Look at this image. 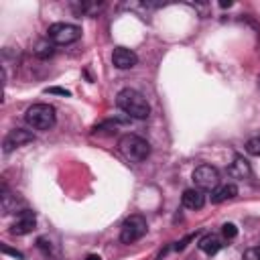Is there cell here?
<instances>
[{
    "instance_id": "cell-1",
    "label": "cell",
    "mask_w": 260,
    "mask_h": 260,
    "mask_svg": "<svg viewBox=\"0 0 260 260\" xmlns=\"http://www.w3.org/2000/svg\"><path fill=\"white\" fill-rule=\"evenodd\" d=\"M116 106H118L126 116L136 118V120H144V118H148V114H150V106H148L146 98H144L140 91L132 89V87H126V89L118 91V95H116Z\"/></svg>"
},
{
    "instance_id": "cell-2",
    "label": "cell",
    "mask_w": 260,
    "mask_h": 260,
    "mask_svg": "<svg viewBox=\"0 0 260 260\" xmlns=\"http://www.w3.org/2000/svg\"><path fill=\"white\" fill-rule=\"evenodd\" d=\"M118 148L132 162H142L150 154V144L142 136H138V134H124L118 140Z\"/></svg>"
},
{
    "instance_id": "cell-3",
    "label": "cell",
    "mask_w": 260,
    "mask_h": 260,
    "mask_svg": "<svg viewBox=\"0 0 260 260\" xmlns=\"http://www.w3.org/2000/svg\"><path fill=\"white\" fill-rule=\"evenodd\" d=\"M55 118H57L55 116V108L49 106V104H32L26 110V114H24L26 124L30 128H35V130H49V128H53Z\"/></svg>"
},
{
    "instance_id": "cell-4",
    "label": "cell",
    "mask_w": 260,
    "mask_h": 260,
    "mask_svg": "<svg viewBox=\"0 0 260 260\" xmlns=\"http://www.w3.org/2000/svg\"><path fill=\"white\" fill-rule=\"evenodd\" d=\"M47 37L55 45H71L81 37V28L69 22H55L47 28Z\"/></svg>"
},
{
    "instance_id": "cell-5",
    "label": "cell",
    "mask_w": 260,
    "mask_h": 260,
    "mask_svg": "<svg viewBox=\"0 0 260 260\" xmlns=\"http://www.w3.org/2000/svg\"><path fill=\"white\" fill-rule=\"evenodd\" d=\"M146 234V219L142 215H130L124 219L120 228V242L122 244H134Z\"/></svg>"
},
{
    "instance_id": "cell-6",
    "label": "cell",
    "mask_w": 260,
    "mask_h": 260,
    "mask_svg": "<svg viewBox=\"0 0 260 260\" xmlns=\"http://www.w3.org/2000/svg\"><path fill=\"white\" fill-rule=\"evenodd\" d=\"M193 181L201 191H213L219 187V171L211 165H201L193 171Z\"/></svg>"
},
{
    "instance_id": "cell-7",
    "label": "cell",
    "mask_w": 260,
    "mask_h": 260,
    "mask_svg": "<svg viewBox=\"0 0 260 260\" xmlns=\"http://www.w3.org/2000/svg\"><path fill=\"white\" fill-rule=\"evenodd\" d=\"M35 228H37V215H35V211L22 209V211H18L14 223L10 225V234H12V236H26V234H30Z\"/></svg>"
},
{
    "instance_id": "cell-8",
    "label": "cell",
    "mask_w": 260,
    "mask_h": 260,
    "mask_svg": "<svg viewBox=\"0 0 260 260\" xmlns=\"http://www.w3.org/2000/svg\"><path fill=\"white\" fill-rule=\"evenodd\" d=\"M32 140H35L32 132H28V130H24V128H14V130H10V132L6 134L2 146H4V152L8 154L10 150H14V148H18V146H24V144H28V142H32Z\"/></svg>"
},
{
    "instance_id": "cell-9",
    "label": "cell",
    "mask_w": 260,
    "mask_h": 260,
    "mask_svg": "<svg viewBox=\"0 0 260 260\" xmlns=\"http://www.w3.org/2000/svg\"><path fill=\"white\" fill-rule=\"evenodd\" d=\"M112 63L114 67L118 69H132L136 63H138V57L132 49H126V47H116L114 53H112Z\"/></svg>"
},
{
    "instance_id": "cell-10",
    "label": "cell",
    "mask_w": 260,
    "mask_h": 260,
    "mask_svg": "<svg viewBox=\"0 0 260 260\" xmlns=\"http://www.w3.org/2000/svg\"><path fill=\"white\" fill-rule=\"evenodd\" d=\"M181 201H183V205H185L187 209H201V207L205 205V195H203V191L197 189V187H195V189H185Z\"/></svg>"
},
{
    "instance_id": "cell-11",
    "label": "cell",
    "mask_w": 260,
    "mask_h": 260,
    "mask_svg": "<svg viewBox=\"0 0 260 260\" xmlns=\"http://www.w3.org/2000/svg\"><path fill=\"white\" fill-rule=\"evenodd\" d=\"M199 250L201 252H205L207 256H213V254H217L219 250H221V246H223V242H221V238L219 236H215V234H205L201 240H199Z\"/></svg>"
},
{
    "instance_id": "cell-12",
    "label": "cell",
    "mask_w": 260,
    "mask_h": 260,
    "mask_svg": "<svg viewBox=\"0 0 260 260\" xmlns=\"http://www.w3.org/2000/svg\"><path fill=\"white\" fill-rule=\"evenodd\" d=\"M236 195H238V187L234 183H225V185H219L211 191V201L213 203H223V201H228Z\"/></svg>"
},
{
    "instance_id": "cell-13",
    "label": "cell",
    "mask_w": 260,
    "mask_h": 260,
    "mask_svg": "<svg viewBox=\"0 0 260 260\" xmlns=\"http://www.w3.org/2000/svg\"><path fill=\"white\" fill-rule=\"evenodd\" d=\"M230 175L232 177H238V179H244V177H250V165L244 156H236L232 167H230Z\"/></svg>"
},
{
    "instance_id": "cell-14",
    "label": "cell",
    "mask_w": 260,
    "mask_h": 260,
    "mask_svg": "<svg viewBox=\"0 0 260 260\" xmlns=\"http://www.w3.org/2000/svg\"><path fill=\"white\" fill-rule=\"evenodd\" d=\"M35 55H37L39 59H49V57L53 55V45H51L49 41H41V43L37 45V49H35Z\"/></svg>"
},
{
    "instance_id": "cell-15",
    "label": "cell",
    "mask_w": 260,
    "mask_h": 260,
    "mask_svg": "<svg viewBox=\"0 0 260 260\" xmlns=\"http://www.w3.org/2000/svg\"><path fill=\"white\" fill-rule=\"evenodd\" d=\"M246 152L248 154H254V156H260V134L258 136H252L246 142Z\"/></svg>"
},
{
    "instance_id": "cell-16",
    "label": "cell",
    "mask_w": 260,
    "mask_h": 260,
    "mask_svg": "<svg viewBox=\"0 0 260 260\" xmlns=\"http://www.w3.org/2000/svg\"><path fill=\"white\" fill-rule=\"evenodd\" d=\"M221 234H223L225 240H234V238L238 236V228H236V223H223V225H221Z\"/></svg>"
},
{
    "instance_id": "cell-17",
    "label": "cell",
    "mask_w": 260,
    "mask_h": 260,
    "mask_svg": "<svg viewBox=\"0 0 260 260\" xmlns=\"http://www.w3.org/2000/svg\"><path fill=\"white\" fill-rule=\"evenodd\" d=\"M244 260H260V248H248L244 252Z\"/></svg>"
},
{
    "instance_id": "cell-18",
    "label": "cell",
    "mask_w": 260,
    "mask_h": 260,
    "mask_svg": "<svg viewBox=\"0 0 260 260\" xmlns=\"http://www.w3.org/2000/svg\"><path fill=\"white\" fill-rule=\"evenodd\" d=\"M2 252H4V254H10V256H14V258H18V260H22V258H24L20 252H16V250H10L8 246H2Z\"/></svg>"
},
{
    "instance_id": "cell-19",
    "label": "cell",
    "mask_w": 260,
    "mask_h": 260,
    "mask_svg": "<svg viewBox=\"0 0 260 260\" xmlns=\"http://www.w3.org/2000/svg\"><path fill=\"white\" fill-rule=\"evenodd\" d=\"M45 91H47V93H59V95H69V91H67V89H61V87H47Z\"/></svg>"
},
{
    "instance_id": "cell-20",
    "label": "cell",
    "mask_w": 260,
    "mask_h": 260,
    "mask_svg": "<svg viewBox=\"0 0 260 260\" xmlns=\"http://www.w3.org/2000/svg\"><path fill=\"white\" fill-rule=\"evenodd\" d=\"M85 260H102V258H100V256H98V254H89V256H87V258H85Z\"/></svg>"
},
{
    "instance_id": "cell-21",
    "label": "cell",
    "mask_w": 260,
    "mask_h": 260,
    "mask_svg": "<svg viewBox=\"0 0 260 260\" xmlns=\"http://www.w3.org/2000/svg\"><path fill=\"white\" fill-rule=\"evenodd\" d=\"M258 85H260V75H258Z\"/></svg>"
}]
</instances>
